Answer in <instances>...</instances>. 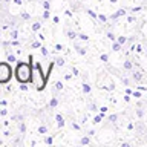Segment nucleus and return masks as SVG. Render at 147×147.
<instances>
[{
  "label": "nucleus",
  "instance_id": "423d86ee",
  "mask_svg": "<svg viewBox=\"0 0 147 147\" xmlns=\"http://www.w3.org/2000/svg\"><path fill=\"white\" fill-rule=\"evenodd\" d=\"M32 29H34V31H38V29H40V23H35V25L32 26Z\"/></svg>",
  "mask_w": 147,
  "mask_h": 147
},
{
  "label": "nucleus",
  "instance_id": "f03ea898",
  "mask_svg": "<svg viewBox=\"0 0 147 147\" xmlns=\"http://www.w3.org/2000/svg\"><path fill=\"white\" fill-rule=\"evenodd\" d=\"M32 83L35 84L37 89H43L45 87V83H46V77L41 75V69H40V64H35L34 69H32V77H31Z\"/></svg>",
  "mask_w": 147,
  "mask_h": 147
},
{
  "label": "nucleus",
  "instance_id": "f257e3e1",
  "mask_svg": "<svg viewBox=\"0 0 147 147\" xmlns=\"http://www.w3.org/2000/svg\"><path fill=\"white\" fill-rule=\"evenodd\" d=\"M32 77V69H31V64L29 63H18L17 67H16V78L20 83H28Z\"/></svg>",
  "mask_w": 147,
  "mask_h": 147
},
{
  "label": "nucleus",
  "instance_id": "20e7f679",
  "mask_svg": "<svg viewBox=\"0 0 147 147\" xmlns=\"http://www.w3.org/2000/svg\"><path fill=\"white\" fill-rule=\"evenodd\" d=\"M8 61L9 63H14V61H16V57H14V55H8Z\"/></svg>",
  "mask_w": 147,
  "mask_h": 147
},
{
  "label": "nucleus",
  "instance_id": "39448f33",
  "mask_svg": "<svg viewBox=\"0 0 147 147\" xmlns=\"http://www.w3.org/2000/svg\"><path fill=\"white\" fill-rule=\"evenodd\" d=\"M57 121H58V124H60V126H63V124H64V123H63V118L60 117V115H57Z\"/></svg>",
  "mask_w": 147,
  "mask_h": 147
},
{
  "label": "nucleus",
  "instance_id": "1a4fd4ad",
  "mask_svg": "<svg viewBox=\"0 0 147 147\" xmlns=\"http://www.w3.org/2000/svg\"><path fill=\"white\" fill-rule=\"evenodd\" d=\"M32 46H34V48H40V43H38V41H35V43L32 45Z\"/></svg>",
  "mask_w": 147,
  "mask_h": 147
},
{
  "label": "nucleus",
  "instance_id": "7ed1b4c3",
  "mask_svg": "<svg viewBox=\"0 0 147 147\" xmlns=\"http://www.w3.org/2000/svg\"><path fill=\"white\" fill-rule=\"evenodd\" d=\"M12 77V71L11 66L8 63H0V84H5L11 80Z\"/></svg>",
  "mask_w": 147,
  "mask_h": 147
},
{
  "label": "nucleus",
  "instance_id": "6e6552de",
  "mask_svg": "<svg viewBox=\"0 0 147 147\" xmlns=\"http://www.w3.org/2000/svg\"><path fill=\"white\" fill-rule=\"evenodd\" d=\"M11 35H12V38H17V32H16V31H12Z\"/></svg>",
  "mask_w": 147,
  "mask_h": 147
},
{
  "label": "nucleus",
  "instance_id": "9b49d317",
  "mask_svg": "<svg viewBox=\"0 0 147 147\" xmlns=\"http://www.w3.org/2000/svg\"><path fill=\"white\" fill-rule=\"evenodd\" d=\"M5 2H11V0H5Z\"/></svg>",
  "mask_w": 147,
  "mask_h": 147
},
{
  "label": "nucleus",
  "instance_id": "0eeeda50",
  "mask_svg": "<svg viewBox=\"0 0 147 147\" xmlns=\"http://www.w3.org/2000/svg\"><path fill=\"white\" fill-rule=\"evenodd\" d=\"M38 132H40V133H45V132H46V127H40Z\"/></svg>",
  "mask_w": 147,
  "mask_h": 147
},
{
  "label": "nucleus",
  "instance_id": "9d476101",
  "mask_svg": "<svg viewBox=\"0 0 147 147\" xmlns=\"http://www.w3.org/2000/svg\"><path fill=\"white\" fill-rule=\"evenodd\" d=\"M55 104H57V100H52V101H51V106H52V107H54Z\"/></svg>",
  "mask_w": 147,
  "mask_h": 147
}]
</instances>
